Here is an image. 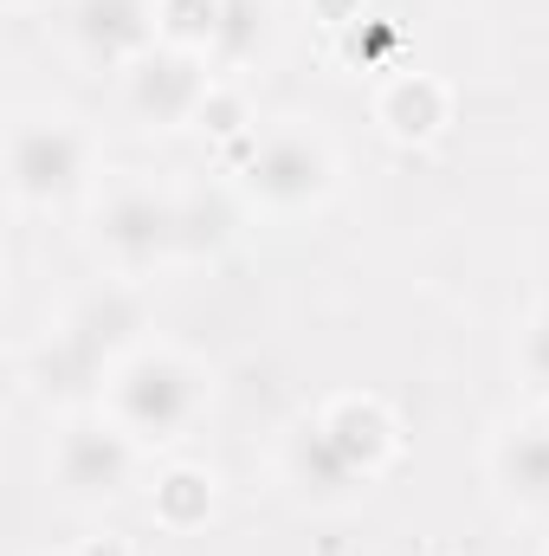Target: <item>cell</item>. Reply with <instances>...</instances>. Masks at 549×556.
Masks as SVG:
<instances>
[{
  "instance_id": "1",
  "label": "cell",
  "mask_w": 549,
  "mask_h": 556,
  "mask_svg": "<svg viewBox=\"0 0 549 556\" xmlns=\"http://www.w3.org/2000/svg\"><path fill=\"white\" fill-rule=\"evenodd\" d=\"M401 459V415L369 395H330L304 420L284 427L278 440V485H291V498L317 505V511H349L369 485H382Z\"/></svg>"
},
{
  "instance_id": "2",
  "label": "cell",
  "mask_w": 549,
  "mask_h": 556,
  "mask_svg": "<svg viewBox=\"0 0 549 556\" xmlns=\"http://www.w3.org/2000/svg\"><path fill=\"white\" fill-rule=\"evenodd\" d=\"M98 408L117 420L142 453L175 446L214 408V369L194 350L168 343V337H137L111 356V369L98 382Z\"/></svg>"
},
{
  "instance_id": "3",
  "label": "cell",
  "mask_w": 549,
  "mask_h": 556,
  "mask_svg": "<svg viewBox=\"0 0 549 556\" xmlns=\"http://www.w3.org/2000/svg\"><path fill=\"white\" fill-rule=\"evenodd\" d=\"M343 188V142L323 117H272L233 149V194L266 220L323 214Z\"/></svg>"
},
{
  "instance_id": "4",
  "label": "cell",
  "mask_w": 549,
  "mask_h": 556,
  "mask_svg": "<svg viewBox=\"0 0 549 556\" xmlns=\"http://www.w3.org/2000/svg\"><path fill=\"white\" fill-rule=\"evenodd\" d=\"M98 137L78 111L52 98H20L7 111V201L20 214H65L98 194Z\"/></svg>"
},
{
  "instance_id": "5",
  "label": "cell",
  "mask_w": 549,
  "mask_h": 556,
  "mask_svg": "<svg viewBox=\"0 0 549 556\" xmlns=\"http://www.w3.org/2000/svg\"><path fill=\"white\" fill-rule=\"evenodd\" d=\"M85 247L111 285H142L162 266L188 260V194L149 181V175H111L85 201Z\"/></svg>"
},
{
  "instance_id": "6",
  "label": "cell",
  "mask_w": 549,
  "mask_h": 556,
  "mask_svg": "<svg viewBox=\"0 0 549 556\" xmlns=\"http://www.w3.org/2000/svg\"><path fill=\"white\" fill-rule=\"evenodd\" d=\"M142 453L137 440L104 415V408H72L46 433V485L59 505L72 511H104L117 505L142 472Z\"/></svg>"
},
{
  "instance_id": "7",
  "label": "cell",
  "mask_w": 549,
  "mask_h": 556,
  "mask_svg": "<svg viewBox=\"0 0 549 556\" xmlns=\"http://www.w3.org/2000/svg\"><path fill=\"white\" fill-rule=\"evenodd\" d=\"M214 85H220V72H214L207 52L155 46V52H142L137 65L117 78V104H124V117L137 130L175 137V130H194L201 124V104H207Z\"/></svg>"
},
{
  "instance_id": "8",
  "label": "cell",
  "mask_w": 549,
  "mask_h": 556,
  "mask_svg": "<svg viewBox=\"0 0 549 556\" xmlns=\"http://www.w3.org/2000/svg\"><path fill=\"white\" fill-rule=\"evenodd\" d=\"M162 46L155 26V0H65V52L98 72V78H124L142 52Z\"/></svg>"
},
{
  "instance_id": "9",
  "label": "cell",
  "mask_w": 549,
  "mask_h": 556,
  "mask_svg": "<svg viewBox=\"0 0 549 556\" xmlns=\"http://www.w3.org/2000/svg\"><path fill=\"white\" fill-rule=\"evenodd\" d=\"M485 479L505 511L549 518V408L518 420H498L485 440Z\"/></svg>"
},
{
  "instance_id": "10",
  "label": "cell",
  "mask_w": 549,
  "mask_h": 556,
  "mask_svg": "<svg viewBox=\"0 0 549 556\" xmlns=\"http://www.w3.org/2000/svg\"><path fill=\"white\" fill-rule=\"evenodd\" d=\"M369 117H375V130L388 142L426 149V142L452 124V85L433 78V72H413V65L408 72H388L375 85V98H369Z\"/></svg>"
},
{
  "instance_id": "11",
  "label": "cell",
  "mask_w": 549,
  "mask_h": 556,
  "mask_svg": "<svg viewBox=\"0 0 549 556\" xmlns=\"http://www.w3.org/2000/svg\"><path fill=\"white\" fill-rule=\"evenodd\" d=\"M214 511H220V472H214V466H201V459H168V466L155 472V485H149V518H155L162 531L188 538V531H201Z\"/></svg>"
},
{
  "instance_id": "12",
  "label": "cell",
  "mask_w": 549,
  "mask_h": 556,
  "mask_svg": "<svg viewBox=\"0 0 549 556\" xmlns=\"http://www.w3.org/2000/svg\"><path fill=\"white\" fill-rule=\"evenodd\" d=\"M155 26H162V46L214 59L233 39V0H155Z\"/></svg>"
},
{
  "instance_id": "13",
  "label": "cell",
  "mask_w": 549,
  "mask_h": 556,
  "mask_svg": "<svg viewBox=\"0 0 549 556\" xmlns=\"http://www.w3.org/2000/svg\"><path fill=\"white\" fill-rule=\"evenodd\" d=\"M511 369H518V389H524L537 408H549V298H537V304L518 317Z\"/></svg>"
},
{
  "instance_id": "14",
  "label": "cell",
  "mask_w": 549,
  "mask_h": 556,
  "mask_svg": "<svg viewBox=\"0 0 549 556\" xmlns=\"http://www.w3.org/2000/svg\"><path fill=\"white\" fill-rule=\"evenodd\" d=\"M72 556H137V544H130L124 531H91V538H78Z\"/></svg>"
},
{
  "instance_id": "15",
  "label": "cell",
  "mask_w": 549,
  "mask_h": 556,
  "mask_svg": "<svg viewBox=\"0 0 549 556\" xmlns=\"http://www.w3.org/2000/svg\"><path fill=\"white\" fill-rule=\"evenodd\" d=\"M0 7H7V13H26V7H33V0H0Z\"/></svg>"
},
{
  "instance_id": "16",
  "label": "cell",
  "mask_w": 549,
  "mask_h": 556,
  "mask_svg": "<svg viewBox=\"0 0 549 556\" xmlns=\"http://www.w3.org/2000/svg\"><path fill=\"white\" fill-rule=\"evenodd\" d=\"M544 556H549V538H544Z\"/></svg>"
}]
</instances>
